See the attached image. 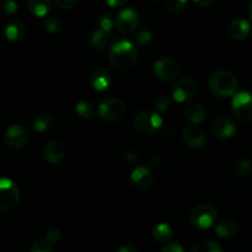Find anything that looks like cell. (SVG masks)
I'll list each match as a JSON object with an SVG mask.
<instances>
[{"instance_id": "27", "label": "cell", "mask_w": 252, "mask_h": 252, "mask_svg": "<svg viewBox=\"0 0 252 252\" xmlns=\"http://www.w3.org/2000/svg\"><path fill=\"white\" fill-rule=\"evenodd\" d=\"M189 0H165V7L171 14H179L184 11L185 7L187 6Z\"/></svg>"}, {"instance_id": "20", "label": "cell", "mask_w": 252, "mask_h": 252, "mask_svg": "<svg viewBox=\"0 0 252 252\" xmlns=\"http://www.w3.org/2000/svg\"><path fill=\"white\" fill-rule=\"evenodd\" d=\"M90 84L97 91H105L111 85V74L105 69H96L90 75Z\"/></svg>"}, {"instance_id": "38", "label": "cell", "mask_w": 252, "mask_h": 252, "mask_svg": "<svg viewBox=\"0 0 252 252\" xmlns=\"http://www.w3.org/2000/svg\"><path fill=\"white\" fill-rule=\"evenodd\" d=\"M160 252H185V250L180 244H170V245L165 246Z\"/></svg>"}, {"instance_id": "4", "label": "cell", "mask_w": 252, "mask_h": 252, "mask_svg": "<svg viewBox=\"0 0 252 252\" xmlns=\"http://www.w3.org/2000/svg\"><path fill=\"white\" fill-rule=\"evenodd\" d=\"M133 125L135 129L142 134H153L162 126V118L154 111L143 110L135 115Z\"/></svg>"}, {"instance_id": "42", "label": "cell", "mask_w": 252, "mask_h": 252, "mask_svg": "<svg viewBox=\"0 0 252 252\" xmlns=\"http://www.w3.org/2000/svg\"><path fill=\"white\" fill-rule=\"evenodd\" d=\"M249 15H250V17L252 19V0L250 1V4H249Z\"/></svg>"}, {"instance_id": "35", "label": "cell", "mask_w": 252, "mask_h": 252, "mask_svg": "<svg viewBox=\"0 0 252 252\" xmlns=\"http://www.w3.org/2000/svg\"><path fill=\"white\" fill-rule=\"evenodd\" d=\"M57 6L62 10H69L75 5L76 0H54Z\"/></svg>"}, {"instance_id": "17", "label": "cell", "mask_w": 252, "mask_h": 252, "mask_svg": "<svg viewBox=\"0 0 252 252\" xmlns=\"http://www.w3.org/2000/svg\"><path fill=\"white\" fill-rule=\"evenodd\" d=\"M113 36L111 32L102 31V30H96L89 37L91 47L96 51H105L112 42Z\"/></svg>"}, {"instance_id": "25", "label": "cell", "mask_w": 252, "mask_h": 252, "mask_svg": "<svg viewBox=\"0 0 252 252\" xmlns=\"http://www.w3.org/2000/svg\"><path fill=\"white\" fill-rule=\"evenodd\" d=\"M76 113L80 118L83 120H90L91 117L94 116L95 113V107L91 102H88V101H81L76 105Z\"/></svg>"}, {"instance_id": "40", "label": "cell", "mask_w": 252, "mask_h": 252, "mask_svg": "<svg viewBox=\"0 0 252 252\" xmlns=\"http://www.w3.org/2000/svg\"><path fill=\"white\" fill-rule=\"evenodd\" d=\"M117 252H138V249L134 245H123L118 249Z\"/></svg>"}, {"instance_id": "10", "label": "cell", "mask_w": 252, "mask_h": 252, "mask_svg": "<svg viewBox=\"0 0 252 252\" xmlns=\"http://www.w3.org/2000/svg\"><path fill=\"white\" fill-rule=\"evenodd\" d=\"M4 140L10 149H21L29 142V130L21 125H12L5 132Z\"/></svg>"}, {"instance_id": "26", "label": "cell", "mask_w": 252, "mask_h": 252, "mask_svg": "<svg viewBox=\"0 0 252 252\" xmlns=\"http://www.w3.org/2000/svg\"><path fill=\"white\" fill-rule=\"evenodd\" d=\"M192 252H223V249L220 248L219 244L214 243V241L204 240L196 244Z\"/></svg>"}, {"instance_id": "33", "label": "cell", "mask_w": 252, "mask_h": 252, "mask_svg": "<svg viewBox=\"0 0 252 252\" xmlns=\"http://www.w3.org/2000/svg\"><path fill=\"white\" fill-rule=\"evenodd\" d=\"M44 27H46V31L49 32V33H56L61 29V21L57 17H48L44 22Z\"/></svg>"}, {"instance_id": "14", "label": "cell", "mask_w": 252, "mask_h": 252, "mask_svg": "<svg viewBox=\"0 0 252 252\" xmlns=\"http://www.w3.org/2000/svg\"><path fill=\"white\" fill-rule=\"evenodd\" d=\"M130 180H132V184L138 189H148L152 186L154 176L148 167L138 166L130 174Z\"/></svg>"}, {"instance_id": "37", "label": "cell", "mask_w": 252, "mask_h": 252, "mask_svg": "<svg viewBox=\"0 0 252 252\" xmlns=\"http://www.w3.org/2000/svg\"><path fill=\"white\" fill-rule=\"evenodd\" d=\"M162 158L158 154H153L152 157L149 158V165L154 169H158V167H161L162 165Z\"/></svg>"}, {"instance_id": "43", "label": "cell", "mask_w": 252, "mask_h": 252, "mask_svg": "<svg viewBox=\"0 0 252 252\" xmlns=\"http://www.w3.org/2000/svg\"><path fill=\"white\" fill-rule=\"evenodd\" d=\"M148 1H152V2H157V1H159V0H148Z\"/></svg>"}, {"instance_id": "2", "label": "cell", "mask_w": 252, "mask_h": 252, "mask_svg": "<svg viewBox=\"0 0 252 252\" xmlns=\"http://www.w3.org/2000/svg\"><path fill=\"white\" fill-rule=\"evenodd\" d=\"M209 89L218 97H234L238 89V79L230 70L219 69L209 78Z\"/></svg>"}, {"instance_id": "19", "label": "cell", "mask_w": 252, "mask_h": 252, "mask_svg": "<svg viewBox=\"0 0 252 252\" xmlns=\"http://www.w3.org/2000/svg\"><path fill=\"white\" fill-rule=\"evenodd\" d=\"M184 117L193 125L203 122L207 117V111L199 103H191L184 108Z\"/></svg>"}, {"instance_id": "41", "label": "cell", "mask_w": 252, "mask_h": 252, "mask_svg": "<svg viewBox=\"0 0 252 252\" xmlns=\"http://www.w3.org/2000/svg\"><path fill=\"white\" fill-rule=\"evenodd\" d=\"M198 6H211L213 5L217 0H193Z\"/></svg>"}, {"instance_id": "7", "label": "cell", "mask_w": 252, "mask_h": 252, "mask_svg": "<svg viewBox=\"0 0 252 252\" xmlns=\"http://www.w3.org/2000/svg\"><path fill=\"white\" fill-rule=\"evenodd\" d=\"M125 113L126 106L120 98H107L98 105V115L110 122L120 121Z\"/></svg>"}, {"instance_id": "1", "label": "cell", "mask_w": 252, "mask_h": 252, "mask_svg": "<svg viewBox=\"0 0 252 252\" xmlns=\"http://www.w3.org/2000/svg\"><path fill=\"white\" fill-rule=\"evenodd\" d=\"M138 59V51L129 41H118L112 44L110 49V62L118 70H129L135 65Z\"/></svg>"}, {"instance_id": "23", "label": "cell", "mask_w": 252, "mask_h": 252, "mask_svg": "<svg viewBox=\"0 0 252 252\" xmlns=\"http://www.w3.org/2000/svg\"><path fill=\"white\" fill-rule=\"evenodd\" d=\"M152 235L153 238L157 241H159V243H166V241H169L170 239L172 238L174 231H172L171 226H170L169 224L160 223L157 224V225L153 228Z\"/></svg>"}, {"instance_id": "8", "label": "cell", "mask_w": 252, "mask_h": 252, "mask_svg": "<svg viewBox=\"0 0 252 252\" xmlns=\"http://www.w3.org/2000/svg\"><path fill=\"white\" fill-rule=\"evenodd\" d=\"M180 71H181L180 63L175 61L174 58L164 57V58L155 62L154 64L155 75L164 81H171L176 79L180 75Z\"/></svg>"}, {"instance_id": "39", "label": "cell", "mask_w": 252, "mask_h": 252, "mask_svg": "<svg viewBox=\"0 0 252 252\" xmlns=\"http://www.w3.org/2000/svg\"><path fill=\"white\" fill-rule=\"evenodd\" d=\"M128 2V0H106V4L111 7H122Z\"/></svg>"}, {"instance_id": "6", "label": "cell", "mask_w": 252, "mask_h": 252, "mask_svg": "<svg viewBox=\"0 0 252 252\" xmlns=\"http://www.w3.org/2000/svg\"><path fill=\"white\" fill-rule=\"evenodd\" d=\"M233 112L235 117L241 122H252V94L238 93L233 97Z\"/></svg>"}, {"instance_id": "11", "label": "cell", "mask_w": 252, "mask_h": 252, "mask_svg": "<svg viewBox=\"0 0 252 252\" xmlns=\"http://www.w3.org/2000/svg\"><path fill=\"white\" fill-rule=\"evenodd\" d=\"M138 22H139V15L132 7H128V9L122 10V11L118 14L117 20H116V25H117V29L121 33L128 34L132 33L138 26Z\"/></svg>"}, {"instance_id": "21", "label": "cell", "mask_w": 252, "mask_h": 252, "mask_svg": "<svg viewBox=\"0 0 252 252\" xmlns=\"http://www.w3.org/2000/svg\"><path fill=\"white\" fill-rule=\"evenodd\" d=\"M238 230L239 226L236 220H234L231 218H226L217 225L216 234L218 236H220V238H231V236H234L238 233Z\"/></svg>"}, {"instance_id": "29", "label": "cell", "mask_w": 252, "mask_h": 252, "mask_svg": "<svg viewBox=\"0 0 252 252\" xmlns=\"http://www.w3.org/2000/svg\"><path fill=\"white\" fill-rule=\"evenodd\" d=\"M251 170V162L249 160H240L239 162H236L235 167H234V172L238 177L243 179V177L248 176L249 172Z\"/></svg>"}, {"instance_id": "18", "label": "cell", "mask_w": 252, "mask_h": 252, "mask_svg": "<svg viewBox=\"0 0 252 252\" xmlns=\"http://www.w3.org/2000/svg\"><path fill=\"white\" fill-rule=\"evenodd\" d=\"M64 155H65V150L64 147L57 140H52L46 145L44 149V159L51 164H58L63 160Z\"/></svg>"}, {"instance_id": "3", "label": "cell", "mask_w": 252, "mask_h": 252, "mask_svg": "<svg viewBox=\"0 0 252 252\" xmlns=\"http://www.w3.org/2000/svg\"><path fill=\"white\" fill-rule=\"evenodd\" d=\"M218 218V212L212 204H199L192 211L189 220L193 228L198 230L209 229Z\"/></svg>"}, {"instance_id": "22", "label": "cell", "mask_w": 252, "mask_h": 252, "mask_svg": "<svg viewBox=\"0 0 252 252\" xmlns=\"http://www.w3.org/2000/svg\"><path fill=\"white\" fill-rule=\"evenodd\" d=\"M27 6L34 16L43 17L51 11V0H29Z\"/></svg>"}, {"instance_id": "12", "label": "cell", "mask_w": 252, "mask_h": 252, "mask_svg": "<svg viewBox=\"0 0 252 252\" xmlns=\"http://www.w3.org/2000/svg\"><path fill=\"white\" fill-rule=\"evenodd\" d=\"M211 130L214 137L219 138V139H229V138L234 137V134L236 133V126L230 118L221 116L212 122Z\"/></svg>"}, {"instance_id": "28", "label": "cell", "mask_w": 252, "mask_h": 252, "mask_svg": "<svg viewBox=\"0 0 252 252\" xmlns=\"http://www.w3.org/2000/svg\"><path fill=\"white\" fill-rule=\"evenodd\" d=\"M52 245H53V244H52L47 238L37 239V240L32 244L30 252H52Z\"/></svg>"}, {"instance_id": "13", "label": "cell", "mask_w": 252, "mask_h": 252, "mask_svg": "<svg viewBox=\"0 0 252 252\" xmlns=\"http://www.w3.org/2000/svg\"><path fill=\"white\" fill-rule=\"evenodd\" d=\"M182 139L187 147L196 149V148L203 147L206 143V135L201 128L192 126V127L185 128L184 133H182Z\"/></svg>"}, {"instance_id": "15", "label": "cell", "mask_w": 252, "mask_h": 252, "mask_svg": "<svg viewBox=\"0 0 252 252\" xmlns=\"http://www.w3.org/2000/svg\"><path fill=\"white\" fill-rule=\"evenodd\" d=\"M27 27L20 20H12L5 27V36L11 42H21L26 37Z\"/></svg>"}, {"instance_id": "16", "label": "cell", "mask_w": 252, "mask_h": 252, "mask_svg": "<svg viewBox=\"0 0 252 252\" xmlns=\"http://www.w3.org/2000/svg\"><path fill=\"white\" fill-rule=\"evenodd\" d=\"M250 22L246 21L244 19H235L230 22L228 27V33L231 38L238 39V41H241V39H245L246 37L250 33Z\"/></svg>"}, {"instance_id": "24", "label": "cell", "mask_w": 252, "mask_h": 252, "mask_svg": "<svg viewBox=\"0 0 252 252\" xmlns=\"http://www.w3.org/2000/svg\"><path fill=\"white\" fill-rule=\"evenodd\" d=\"M54 125V120L49 113H39L33 120V129L36 132H47L51 129Z\"/></svg>"}, {"instance_id": "31", "label": "cell", "mask_w": 252, "mask_h": 252, "mask_svg": "<svg viewBox=\"0 0 252 252\" xmlns=\"http://www.w3.org/2000/svg\"><path fill=\"white\" fill-rule=\"evenodd\" d=\"M170 105H171V100H170L169 96L166 95L158 96L154 100V106L157 107V110L159 111H166L167 108L170 107Z\"/></svg>"}, {"instance_id": "5", "label": "cell", "mask_w": 252, "mask_h": 252, "mask_svg": "<svg viewBox=\"0 0 252 252\" xmlns=\"http://www.w3.org/2000/svg\"><path fill=\"white\" fill-rule=\"evenodd\" d=\"M20 199V189L12 180L1 179L0 181V211L7 212L15 208Z\"/></svg>"}, {"instance_id": "30", "label": "cell", "mask_w": 252, "mask_h": 252, "mask_svg": "<svg viewBox=\"0 0 252 252\" xmlns=\"http://www.w3.org/2000/svg\"><path fill=\"white\" fill-rule=\"evenodd\" d=\"M98 26H100V30L106 32H111L113 27V20L111 17V15L108 14H102L100 17H98Z\"/></svg>"}, {"instance_id": "32", "label": "cell", "mask_w": 252, "mask_h": 252, "mask_svg": "<svg viewBox=\"0 0 252 252\" xmlns=\"http://www.w3.org/2000/svg\"><path fill=\"white\" fill-rule=\"evenodd\" d=\"M135 39H137L138 44H140V46H148L153 41V33L148 30H142V31L138 32Z\"/></svg>"}, {"instance_id": "9", "label": "cell", "mask_w": 252, "mask_h": 252, "mask_svg": "<svg viewBox=\"0 0 252 252\" xmlns=\"http://www.w3.org/2000/svg\"><path fill=\"white\" fill-rule=\"evenodd\" d=\"M198 93V84L192 78H182L175 85L172 90V97L177 102H186L191 100Z\"/></svg>"}, {"instance_id": "34", "label": "cell", "mask_w": 252, "mask_h": 252, "mask_svg": "<svg viewBox=\"0 0 252 252\" xmlns=\"http://www.w3.org/2000/svg\"><path fill=\"white\" fill-rule=\"evenodd\" d=\"M17 10V4L14 0H6V1L2 4V11L6 15H12L15 14Z\"/></svg>"}, {"instance_id": "36", "label": "cell", "mask_w": 252, "mask_h": 252, "mask_svg": "<svg viewBox=\"0 0 252 252\" xmlns=\"http://www.w3.org/2000/svg\"><path fill=\"white\" fill-rule=\"evenodd\" d=\"M47 239L51 241L52 244H56L61 240V231L57 230V229H51V230L47 233Z\"/></svg>"}]
</instances>
